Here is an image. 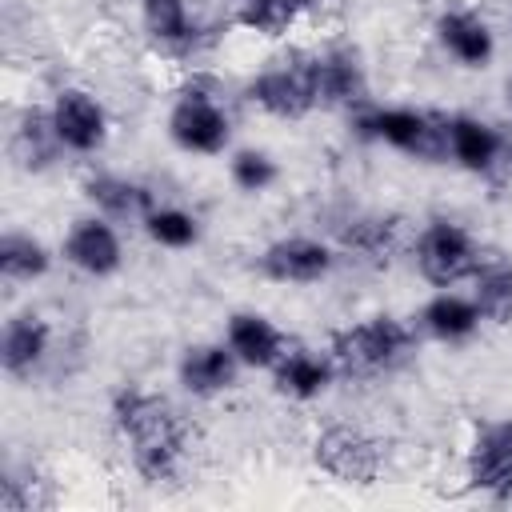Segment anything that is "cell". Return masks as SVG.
I'll return each instance as SVG.
<instances>
[{
    "instance_id": "cell-19",
    "label": "cell",
    "mask_w": 512,
    "mask_h": 512,
    "mask_svg": "<svg viewBox=\"0 0 512 512\" xmlns=\"http://www.w3.org/2000/svg\"><path fill=\"white\" fill-rule=\"evenodd\" d=\"M272 372H276V388H280L284 396H292V400H312V396H320V392L332 384V376H336L332 360L312 356V352H304V348L284 352V356L272 364Z\"/></svg>"
},
{
    "instance_id": "cell-7",
    "label": "cell",
    "mask_w": 512,
    "mask_h": 512,
    "mask_svg": "<svg viewBox=\"0 0 512 512\" xmlns=\"http://www.w3.org/2000/svg\"><path fill=\"white\" fill-rule=\"evenodd\" d=\"M468 484L496 500L512 496V420L476 428L468 444Z\"/></svg>"
},
{
    "instance_id": "cell-4",
    "label": "cell",
    "mask_w": 512,
    "mask_h": 512,
    "mask_svg": "<svg viewBox=\"0 0 512 512\" xmlns=\"http://www.w3.org/2000/svg\"><path fill=\"white\" fill-rule=\"evenodd\" d=\"M480 264V248L476 240L452 224V220H432L420 236H416V268L428 284L448 288L456 280H468Z\"/></svg>"
},
{
    "instance_id": "cell-1",
    "label": "cell",
    "mask_w": 512,
    "mask_h": 512,
    "mask_svg": "<svg viewBox=\"0 0 512 512\" xmlns=\"http://www.w3.org/2000/svg\"><path fill=\"white\" fill-rule=\"evenodd\" d=\"M112 424H116L124 448L132 452L136 472L148 484H164L184 472L192 436H188V424L180 420V412L164 396L144 392V388H120L112 396Z\"/></svg>"
},
{
    "instance_id": "cell-9",
    "label": "cell",
    "mask_w": 512,
    "mask_h": 512,
    "mask_svg": "<svg viewBox=\"0 0 512 512\" xmlns=\"http://www.w3.org/2000/svg\"><path fill=\"white\" fill-rule=\"evenodd\" d=\"M336 256L312 236H284L260 252V272L276 284H316L332 272Z\"/></svg>"
},
{
    "instance_id": "cell-26",
    "label": "cell",
    "mask_w": 512,
    "mask_h": 512,
    "mask_svg": "<svg viewBox=\"0 0 512 512\" xmlns=\"http://www.w3.org/2000/svg\"><path fill=\"white\" fill-rule=\"evenodd\" d=\"M144 232L160 244V248H188L196 244L200 236V224L192 212L176 208V204H156L148 216H144Z\"/></svg>"
},
{
    "instance_id": "cell-20",
    "label": "cell",
    "mask_w": 512,
    "mask_h": 512,
    "mask_svg": "<svg viewBox=\"0 0 512 512\" xmlns=\"http://www.w3.org/2000/svg\"><path fill=\"white\" fill-rule=\"evenodd\" d=\"M420 320H424V328H428L436 340H444V344H460V340H468V336L480 328L484 316H480L476 300L456 296V292H440V296H432V300L424 304Z\"/></svg>"
},
{
    "instance_id": "cell-17",
    "label": "cell",
    "mask_w": 512,
    "mask_h": 512,
    "mask_svg": "<svg viewBox=\"0 0 512 512\" xmlns=\"http://www.w3.org/2000/svg\"><path fill=\"white\" fill-rule=\"evenodd\" d=\"M436 36L448 48V56H456L464 68H484L492 60V52H496L488 24L480 16H472V12H444L436 20Z\"/></svg>"
},
{
    "instance_id": "cell-5",
    "label": "cell",
    "mask_w": 512,
    "mask_h": 512,
    "mask_svg": "<svg viewBox=\"0 0 512 512\" xmlns=\"http://www.w3.org/2000/svg\"><path fill=\"white\" fill-rule=\"evenodd\" d=\"M360 132L372 140H384L396 152L424 156V160H436L448 152L444 124H436L428 112H416V108H372L368 116H360Z\"/></svg>"
},
{
    "instance_id": "cell-27",
    "label": "cell",
    "mask_w": 512,
    "mask_h": 512,
    "mask_svg": "<svg viewBox=\"0 0 512 512\" xmlns=\"http://www.w3.org/2000/svg\"><path fill=\"white\" fill-rule=\"evenodd\" d=\"M304 4L308 0H244L240 24L252 32H264V36H280L304 12Z\"/></svg>"
},
{
    "instance_id": "cell-23",
    "label": "cell",
    "mask_w": 512,
    "mask_h": 512,
    "mask_svg": "<svg viewBox=\"0 0 512 512\" xmlns=\"http://www.w3.org/2000/svg\"><path fill=\"white\" fill-rule=\"evenodd\" d=\"M60 136H56V124H52V112H24L20 116V128H16V152L28 168H44L56 152H60Z\"/></svg>"
},
{
    "instance_id": "cell-16",
    "label": "cell",
    "mask_w": 512,
    "mask_h": 512,
    "mask_svg": "<svg viewBox=\"0 0 512 512\" xmlns=\"http://www.w3.org/2000/svg\"><path fill=\"white\" fill-rule=\"evenodd\" d=\"M228 348L248 368H272L288 352L280 328L268 316H260V312H236L228 320Z\"/></svg>"
},
{
    "instance_id": "cell-15",
    "label": "cell",
    "mask_w": 512,
    "mask_h": 512,
    "mask_svg": "<svg viewBox=\"0 0 512 512\" xmlns=\"http://www.w3.org/2000/svg\"><path fill=\"white\" fill-rule=\"evenodd\" d=\"M444 140H448L452 160L460 168H468V172H488L504 156V140L496 136V128L484 124V120H476V116H452V120H444Z\"/></svg>"
},
{
    "instance_id": "cell-10",
    "label": "cell",
    "mask_w": 512,
    "mask_h": 512,
    "mask_svg": "<svg viewBox=\"0 0 512 512\" xmlns=\"http://www.w3.org/2000/svg\"><path fill=\"white\" fill-rule=\"evenodd\" d=\"M52 124H56V136L68 152H96L108 136V116L100 108V100L84 88H64L56 92L52 100Z\"/></svg>"
},
{
    "instance_id": "cell-29",
    "label": "cell",
    "mask_w": 512,
    "mask_h": 512,
    "mask_svg": "<svg viewBox=\"0 0 512 512\" xmlns=\"http://www.w3.org/2000/svg\"><path fill=\"white\" fill-rule=\"evenodd\" d=\"M508 104H512V88H508Z\"/></svg>"
},
{
    "instance_id": "cell-25",
    "label": "cell",
    "mask_w": 512,
    "mask_h": 512,
    "mask_svg": "<svg viewBox=\"0 0 512 512\" xmlns=\"http://www.w3.org/2000/svg\"><path fill=\"white\" fill-rule=\"evenodd\" d=\"M340 240L356 256L388 260L392 248H396V220H388V216H356V220H348V228L340 232Z\"/></svg>"
},
{
    "instance_id": "cell-28",
    "label": "cell",
    "mask_w": 512,
    "mask_h": 512,
    "mask_svg": "<svg viewBox=\"0 0 512 512\" xmlns=\"http://www.w3.org/2000/svg\"><path fill=\"white\" fill-rule=\"evenodd\" d=\"M276 176H280V168H276V160H272L268 152L244 148V152L232 156V180H236V188H244V192H264V188L276 184Z\"/></svg>"
},
{
    "instance_id": "cell-14",
    "label": "cell",
    "mask_w": 512,
    "mask_h": 512,
    "mask_svg": "<svg viewBox=\"0 0 512 512\" xmlns=\"http://www.w3.org/2000/svg\"><path fill=\"white\" fill-rule=\"evenodd\" d=\"M48 340H52V328L44 316L36 312H20L4 324V336H0V364L8 376H32V368L48 356Z\"/></svg>"
},
{
    "instance_id": "cell-12",
    "label": "cell",
    "mask_w": 512,
    "mask_h": 512,
    "mask_svg": "<svg viewBox=\"0 0 512 512\" xmlns=\"http://www.w3.org/2000/svg\"><path fill=\"white\" fill-rule=\"evenodd\" d=\"M64 260L88 276H112L120 268V236L112 232L108 220L100 216H88V220H76L72 232L64 236Z\"/></svg>"
},
{
    "instance_id": "cell-8",
    "label": "cell",
    "mask_w": 512,
    "mask_h": 512,
    "mask_svg": "<svg viewBox=\"0 0 512 512\" xmlns=\"http://www.w3.org/2000/svg\"><path fill=\"white\" fill-rule=\"evenodd\" d=\"M248 100L260 104L268 116L280 120H300L316 108V92H312V76H308V60L284 64V68H268L248 84Z\"/></svg>"
},
{
    "instance_id": "cell-22",
    "label": "cell",
    "mask_w": 512,
    "mask_h": 512,
    "mask_svg": "<svg viewBox=\"0 0 512 512\" xmlns=\"http://www.w3.org/2000/svg\"><path fill=\"white\" fill-rule=\"evenodd\" d=\"M48 248L28 232H4L0 240V272L4 280H40L48 272Z\"/></svg>"
},
{
    "instance_id": "cell-11",
    "label": "cell",
    "mask_w": 512,
    "mask_h": 512,
    "mask_svg": "<svg viewBox=\"0 0 512 512\" xmlns=\"http://www.w3.org/2000/svg\"><path fill=\"white\" fill-rule=\"evenodd\" d=\"M308 76H312L316 104H324V108H344V104H360L364 100V68L344 48L312 56L308 60Z\"/></svg>"
},
{
    "instance_id": "cell-21",
    "label": "cell",
    "mask_w": 512,
    "mask_h": 512,
    "mask_svg": "<svg viewBox=\"0 0 512 512\" xmlns=\"http://www.w3.org/2000/svg\"><path fill=\"white\" fill-rule=\"evenodd\" d=\"M472 300L484 320L508 324L512 320V264L500 256H480L472 272Z\"/></svg>"
},
{
    "instance_id": "cell-13",
    "label": "cell",
    "mask_w": 512,
    "mask_h": 512,
    "mask_svg": "<svg viewBox=\"0 0 512 512\" xmlns=\"http://www.w3.org/2000/svg\"><path fill=\"white\" fill-rule=\"evenodd\" d=\"M236 352L228 344H192L184 356H180V384L192 392V396H216V392H228L236 384Z\"/></svg>"
},
{
    "instance_id": "cell-18",
    "label": "cell",
    "mask_w": 512,
    "mask_h": 512,
    "mask_svg": "<svg viewBox=\"0 0 512 512\" xmlns=\"http://www.w3.org/2000/svg\"><path fill=\"white\" fill-rule=\"evenodd\" d=\"M84 192L108 220H140L144 224V216L156 208L152 192L136 180H124V176H92L84 184Z\"/></svg>"
},
{
    "instance_id": "cell-6",
    "label": "cell",
    "mask_w": 512,
    "mask_h": 512,
    "mask_svg": "<svg viewBox=\"0 0 512 512\" xmlns=\"http://www.w3.org/2000/svg\"><path fill=\"white\" fill-rule=\"evenodd\" d=\"M312 456L328 476L344 484H368L380 472V444L364 428H352V424L324 428L312 444Z\"/></svg>"
},
{
    "instance_id": "cell-24",
    "label": "cell",
    "mask_w": 512,
    "mask_h": 512,
    "mask_svg": "<svg viewBox=\"0 0 512 512\" xmlns=\"http://www.w3.org/2000/svg\"><path fill=\"white\" fill-rule=\"evenodd\" d=\"M144 4V20L148 32L168 44V48H192L196 44V24L188 20L184 0H140Z\"/></svg>"
},
{
    "instance_id": "cell-3",
    "label": "cell",
    "mask_w": 512,
    "mask_h": 512,
    "mask_svg": "<svg viewBox=\"0 0 512 512\" xmlns=\"http://www.w3.org/2000/svg\"><path fill=\"white\" fill-rule=\"evenodd\" d=\"M168 136L196 156H216L224 152L232 128H228V112L220 108V96L212 88V80H192L180 88L172 112H168Z\"/></svg>"
},
{
    "instance_id": "cell-2",
    "label": "cell",
    "mask_w": 512,
    "mask_h": 512,
    "mask_svg": "<svg viewBox=\"0 0 512 512\" xmlns=\"http://www.w3.org/2000/svg\"><path fill=\"white\" fill-rule=\"evenodd\" d=\"M412 328L396 316H368L364 324H348L332 336L328 360L344 376H380L400 368L412 356Z\"/></svg>"
}]
</instances>
